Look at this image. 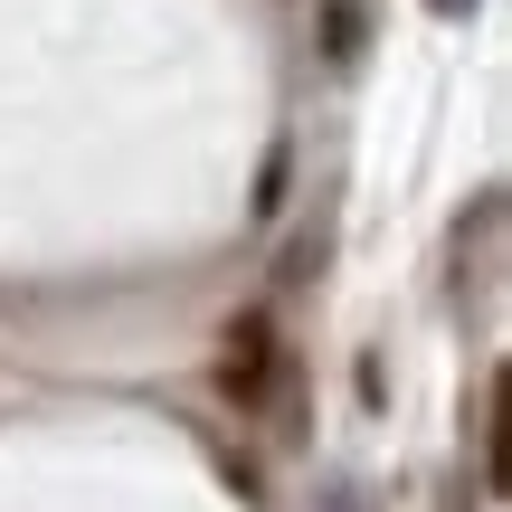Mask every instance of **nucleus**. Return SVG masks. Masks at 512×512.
<instances>
[{
	"label": "nucleus",
	"instance_id": "nucleus-1",
	"mask_svg": "<svg viewBox=\"0 0 512 512\" xmlns=\"http://www.w3.org/2000/svg\"><path fill=\"white\" fill-rule=\"evenodd\" d=\"M219 389L238 408H275V399H285V351H275V323H266V313H238V323H228Z\"/></svg>",
	"mask_w": 512,
	"mask_h": 512
},
{
	"label": "nucleus",
	"instance_id": "nucleus-2",
	"mask_svg": "<svg viewBox=\"0 0 512 512\" xmlns=\"http://www.w3.org/2000/svg\"><path fill=\"white\" fill-rule=\"evenodd\" d=\"M427 10H437V19H465V10H475V0H427Z\"/></svg>",
	"mask_w": 512,
	"mask_h": 512
}]
</instances>
